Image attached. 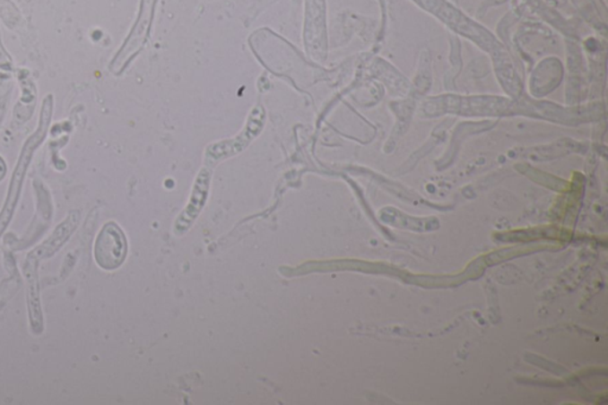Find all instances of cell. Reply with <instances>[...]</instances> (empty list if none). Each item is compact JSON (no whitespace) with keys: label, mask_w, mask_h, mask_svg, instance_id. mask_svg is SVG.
I'll return each mask as SVG.
<instances>
[{"label":"cell","mask_w":608,"mask_h":405,"mask_svg":"<svg viewBox=\"0 0 608 405\" xmlns=\"http://www.w3.org/2000/svg\"><path fill=\"white\" fill-rule=\"evenodd\" d=\"M127 243L119 226L109 222L102 228L94 244V258L105 270L119 268L126 261Z\"/></svg>","instance_id":"cell-1"},{"label":"cell","mask_w":608,"mask_h":405,"mask_svg":"<svg viewBox=\"0 0 608 405\" xmlns=\"http://www.w3.org/2000/svg\"><path fill=\"white\" fill-rule=\"evenodd\" d=\"M5 174H6L5 162H4L2 157H0V181L3 180L4 177H5Z\"/></svg>","instance_id":"cell-2"}]
</instances>
